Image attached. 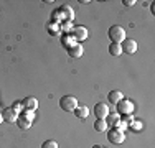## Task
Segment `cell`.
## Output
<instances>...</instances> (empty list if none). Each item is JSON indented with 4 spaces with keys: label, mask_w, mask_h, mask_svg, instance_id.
<instances>
[{
    "label": "cell",
    "mask_w": 155,
    "mask_h": 148,
    "mask_svg": "<svg viewBox=\"0 0 155 148\" xmlns=\"http://www.w3.org/2000/svg\"><path fill=\"white\" fill-rule=\"evenodd\" d=\"M107 35H109V38H110V41H112V43L120 44L125 40V30L120 27V25H112V27L109 28Z\"/></svg>",
    "instance_id": "1"
},
{
    "label": "cell",
    "mask_w": 155,
    "mask_h": 148,
    "mask_svg": "<svg viewBox=\"0 0 155 148\" xmlns=\"http://www.w3.org/2000/svg\"><path fill=\"white\" fill-rule=\"evenodd\" d=\"M83 53H84V48H83V44H81V43H74L73 46L68 48V54L71 58H81V56H83Z\"/></svg>",
    "instance_id": "9"
},
{
    "label": "cell",
    "mask_w": 155,
    "mask_h": 148,
    "mask_svg": "<svg viewBox=\"0 0 155 148\" xmlns=\"http://www.w3.org/2000/svg\"><path fill=\"white\" fill-rule=\"evenodd\" d=\"M107 140L112 145H120V143H124V140H125L124 130H120V128H117V127L110 128L107 132Z\"/></svg>",
    "instance_id": "4"
},
{
    "label": "cell",
    "mask_w": 155,
    "mask_h": 148,
    "mask_svg": "<svg viewBox=\"0 0 155 148\" xmlns=\"http://www.w3.org/2000/svg\"><path fill=\"white\" fill-rule=\"evenodd\" d=\"M2 122H3V117H2V114H0V124H2Z\"/></svg>",
    "instance_id": "23"
},
{
    "label": "cell",
    "mask_w": 155,
    "mask_h": 148,
    "mask_svg": "<svg viewBox=\"0 0 155 148\" xmlns=\"http://www.w3.org/2000/svg\"><path fill=\"white\" fill-rule=\"evenodd\" d=\"M41 148H58V143L54 140H46V142H43Z\"/></svg>",
    "instance_id": "19"
},
{
    "label": "cell",
    "mask_w": 155,
    "mask_h": 148,
    "mask_svg": "<svg viewBox=\"0 0 155 148\" xmlns=\"http://www.w3.org/2000/svg\"><path fill=\"white\" fill-rule=\"evenodd\" d=\"M73 36H74L76 43H81L84 41V40H87V36H89V31H87L86 27H83V25H78V27L73 28Z\"/></svg>",
    "instance_id": "5"
},
{
    "label": "cell",
    "mask_w": 155,
    "mask_h": 148,
    "mask_svg": "<svg viewBox=\"0 0 155 148\" xmlns=\"http://www.w3.org/2000/svg\"><path fill=\"white\" fill-rule=\"evenodd\" d=\"M129 127H130L132 132H140V130L143 128V122H142V120H134L130 125H129Z\"/></svg>",
    "instance_id": "18"
},
{
    "label": "cell",
    "mask_w": 155,
    "mask_h": 148,
    "mask_svg": "<svg viewBox=\"0 0 155 148\" xmlns=\"http://www.w3.org/2000/svg\"><path fill=\"white\" fill-rule=\"evenodd\" d=\"M21 104H23V109L25 110H31V112H35V110L38 109V101H36L35 97H31V95H30V97H27V99H23V102H21Z\"/></svg>",
    "instance_id": "10"
},
{
    "label": "cell",
    "mask_w": 155,
    "mask_h": 148,
    "mask_svg": "<svg viewBox=\"0 0 155 148\" xmlns=\"http://www.w3.org/2000/svg\"><path fill=\"white\" fill-rule=\"evenodd\" d=\"M122 3H124L125 7H134L137 2H135V0H122Z\"/></svg>",
    "instance_id": "22"
},
{
    "label": "cell",
    "mask_w": 155,
    "mask_h": 148,
    "mask_svg": "<svg viewBox=\"0 0 155 148\" xmlns=\"http://www.w3.org/2000/svg\"><path fill=\"white\" fill-rule=\"evenodd\" d=\"M12 109L15 110L17 114H21V112H23V110H25V109H23V104H21V102H13Z\"/></svg>",
    "instance_id": "21"
},
{
    "label": "cell",
    "mask_w": 155,
    "mask_h": 148,
    "mask_svg": "<svg viewBox=\"0 0 155 148\" xmlns=\"http://www.w3.org/2000/svg\"><path fill=\"white\" fill-rule=\"evenodd\" d=\"M109 53L112 54V56H120V54H122V48H120V44L110 43L109 44Z\"/></svg>",
    "instance_id": "15"
},
{
    "label": "cell",
    "mask_w": 155,
    "mask_h": 148,
    "mask_svg": "<svg viewBox=\"0 0 155 148\" xmlns=\"http://www.w3.org/2000/svg\"><path fill=\"white\" fill-rule=\"evenodd\" d=\"M78 105H79V102L74 95H63L60 99V107L64 112H74Z\"/></svg>",
    "instance_id": "2"
},
{
    "label": "cell",
    "mask_w": 155,
    "mask_h": 148,
    "mask_svg": "<svg viewBox=\"0 0 155 148\" xmlns=\"http://www.w3.org/2000/svg\"><path fill=\"white\" fill-rule=\"evenodd\" d=\"M104 120H106V124H107V127H116L117 122H119V114L117 112H109Z\"/></svg>",
    "instance_id": "13"
},
{
    "label": "cell",
    "mask_w": 155,
    "mask_h": 148,
    "mask_svg": "<svg viewBox=\"0 0 155 148\" xmlns=\"http://www.w3.org/2000/svg\"><path fill=\"white\" fill-rule=\"evenodd\" d=\"M74 115L78 118H87V115H89V109H87V105H84V104H79V105L76 107V110H74Z\"/></svg>",
    "instance_id": "11"
},
{
    "label": "cell",
    "mask_w": 155,
    "mask_h": 148,
    "mask_svg": "<svg viewBox=\"0 0 155 148\" xmlns=\"http://www.w3.org/2000/svg\"><path fill=\"white\" fill-rule=\"evenodd\" d=\"M61 41H63V46H64L66 50H68L69 46H73V44L69 43V41L76 43V40H74V36H73V35H64V36H63V38H61Z\"/></svg>",
    "instance_id": "17"
},
{
    "label": "cell",
    "mask_w": 155,
    "mask_h": 148,
    "mask_svg": "<svg viewBox=\"0 0 155 148\" xmlns=\"http://www.w3.org/2000/svg\"><path fill=\"white\" fill-rule=\"evenodd\" d=\"M110 112L109 110V105L106 102H99L94 105V115L97 118H101V120H104L106 117H107V114Z\"/></svg>",
    "instance_id": "6"
},
{
    "label": "cell",
    "mask_w": 155,
    "mask_h": 148,
    "mask_svg": "<svg viewBox=\"0 0 155 148\" xmlns=\"http://www.w3.org/2000/svg\"><path fill=\"white\" fill-rule=\"evenodd\" d=\"M93 148H102V146H101V145H94Z\"/></svg>",
    "instance_id": "24"
},
{
    "label": "cell",
    "mask_w": 155,
    "mask_h": 148,
    "mask_svg": "<svg viewBox=\"0 0 155 148\" xmlns=\"http://www.w3.org/2000/svg\"><path fill=\"white\" fill-rule=\"evenodd\" d=\"M120 48H122V53H127V54H134L137 51V41L132 38H125L122 43H120Z\"/></svg>",
    "instance_id": "7"
},
{
    "label": "cell",
    "mask_w": 155,
    "mask_h": 148,
    "mask_svg": "<svg viewBox=\"0 0 155 148\" xmlns=\"http://www.w3.org/2000/svg\"><path fill=\"white\" fill-rule=\"evenodd\" d=\"M107 97H109V102L116 105V104L119 102V101H122V99H124V94H122L120 91H110Z\"/></svg>",
    "instance_id": "14"
},
{
    "label": "cell",
    "mask_w": 155,
    "mask_h": 148,
    "mask_svg": "<svg viewBox=\"0 0 155 148\" xmlns=\"http://www.w3.org/2000/svg\"><path fill=\"white\" fill-rule=\"evenodd\" d=\"M2 117H3V122H10V124H13V122H17L18 114L12 109V107H7V109H3Z\"/></svg>",
    "instance_id": "8"
},
{
    "label": "cell",
    "mask_w": 155,
    "mask_h": 148,
    "mask_svg": "<svg viewBox=\"0 0 155 148\" xmlns=\"http://www.w3.org/2000/svg\"><path fill=\"white\" fill-rule=\"evenodd\" d=\"M116 107H117V114H119V115H130V114L134 112V109H135L134 102L129 101V99L119 101L116 104Z\"/></svg>",
    "instance_id": "3"
},
{
    "label": "cell",
    "mask_w": 155,
    "mask_h": 148,
    "mask_svg": "<svg viewBox=\"0 0 155 148\" xmlns=\"http://www.w3.org/2000/svg\"><path fill=\"white\" fill-rule=\"evenodd\" d=\"M94 130L96 132H106V130H107V124H106V120L97 118V120L94 122Z\"/></svg>",
    "instance_id": "16"
},
{
    "label": "cell",
    "mask_w": 155,
    "mask_h": 148,
    "mask_svg": "<svg viewBox=\"0 0 155 148\" xmlns=\"http://www.w3.org/2000/svg\"><path fill=\"white\" fill-rule=\"evenodd\" d=\"M15 124L18 125V128H20V130H28V128L31 127V124H33V122H30L28 118H25L23 115H18V118H17V122H15Z\"/></svg>",
    "instance_id": "12"
},
{
    "label": "cell",
    "mask_w": 155,
    "mask_h": 148,
    "mask_svg": "<svg viewBox=\"0 0 155 148\" xmlns=\"http://www.w3.org/2000/svg\"><path fill=\"white\" fill-rule=\"evenodd\" d=\"M20 115H23L25 118H28L30 122L35 120V112H31V110H23V112H21Z\"/></svg>",
    "instance_id": "20"
}]
</instances>
